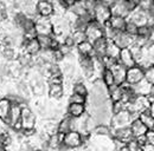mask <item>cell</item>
Instances as JSON below:
<instances>
[{
  "label": "cell",
  "instance_id": "cell-1",
  "mask_svg": "<svg viewBox=\"0 0 154 151\" xmlns=\"http://www.w3.org/2000/svg\"><path fill=\"white\" fill-rule=\"evenodd\" d=\"M36 122H37V119H36V114L33 113V111L26 104H23L21 105V114H20L21 130L25 133L35 131Z\"/></svg>",
  "mask_w": 154,
  "mask_h": 151
},
{
  "label": "cell",
  "instance_id": "cell-2",
  "mask_svg": "<svg viewBox=\"0 0 154 151\" xmlns=\"http://www.w3.org/2000/svg\"><path fill=\"white\" fill-rule=\"evenodd\" d=\"M84 143V138L82 137V135L77 131H69L68 133L63 135V139H62V148L64 149H69V150H75L79 149Z\"/></svg>",
  "mask_w": 154,
  "mask_h": 151
},
{
  "label": "cell",
  "instance_id": "cell-3",
  "mask_svg": "<svg viewBox=\"0 0 154 151\" xmlns=\"http://www.w3.org/2000/svg\"><path fill=\"white\" fill-rule=\"evenodd\" d=\"M110 17H112V12H110L109 6H107L103 1H96V5L94 7V12H93L94 21H96L100 25L103 26L108 22Z\"/></svg>",
  "mask_w": 154,
  "mask_h": 151
},
{
  "label": "cell",
  "instance_id": "cell-4",
  "mask_svg": "<svg viewBox=\"0 0 154 151\" xmlns=\"http://www.w3.org/2000/svg\"><path fill=\"white\" fill-rule=\"evenodd\" d=\"M84 34H85V38L89 43H95L96 40L101 39V38H104V32H103V26L100 25L96 21H90L85 30H84Z\"/></svg>",
  "mask_w": 154,
  "mask_h": 151
},
{
  "label": "cell",
  "instance_id": "cell-5",
  "mask_svg": "<svg viewBox=\"0 0 154 151\" xmlns=\"http://www.w3.org/2000/svg\"><path fill=\"white\" fill-rule=\"evenodd\" d=\"M35 20V31L37 36H52L54 26L50 18H43L37 16Z\"/></svg>",
  "mask_w": 154,
  "mask_h": 151
},
{
  "label": "cell",
  "instance_id": "cell-6",
  "mask_svg": "<svg viewBox=\"0 0 154 151\" xmlns=\"http://www.w3.org/2000/svg\"><path fill=\"white\" fill-rule=\"evenodd\" d=\"M141 80H143V69L135 65L131 69H127L126 71V80L125 83L129 86H134L139 84Z\"/></svg>",
  "mask_w": 154,
  "mask_h": 151
},
{
  "label": "cell",
  "instance_id": "cell-7",
  "mask_svg": "<svg viewBox=\"0 0 154 151\" xmlns=\"http://www.w3.org/2000/svg\"><path fill=\"white\" fill-rule=\"evenodd\" d=\"M134 39L135 37H131L125 32H115L110 40L115 44L120 50H122V49L131 47L133 45V43H134Z\"/></svg>",
  "mask_w": 154,
  "mask_h": 151
},
{
  "label": "cell",
  "instance_id": "cell-8",
  "mask_svg": "<svg viewBox=\"0 0 154 151\" xmlns=\"http://www.w3.org/2000/svg\"><path fill=\"white\" fill-rule=\"evenodd\" d=\"M112 133H113L114 139L123 143V144H127L129 141L133 139V135H132L129 126H123V128H119V129H115V130H112Z\"/></svg>",
  "mask_w": 154,
  "mask_h": 151
},
{
  "label": "cell",
  "instance_id": "cell-9",
  "mask_svg": "<svg viewBox=\"0 0 154 151\" xmlns=\"http://www.w3.org/2000/svg\"><path fill=\"white\" fill-rule=\"evenodd\" d=\"M117 63L120 65H122L125 69H131V67H133V66L136 65L134 58H133V55H132V52H131L129 49H122L120 51Z\"/></svg>",
  "mask_w": 154,
  "mask_h": 151
},
{
  "label": "cell",
  "instance_id": "cell-10",
  "mask_svg": "<svg viewBox=\"0 0 154 151\" xmlns=\"http://www.w3.org/2000/svg\"><path fill=\"white\" fill-rule=\"evenodd\" d=\"M52 14H54L52 1L40 0L37 2V16L43 18H50Z\"/></svg>",
  "mask_w": 154,
  "mask_h": 151
},
{
  "label": "cell",
  "instance_id": "cell-11",
  "mask_svg": "<svg viewBox=\"0 0 154 151\" xmlns=\"http://www.w3.org/2000/svg\"><path fill=\"white\" fill-rule=\"evenodd\" d=\"M112 73L114 76V80H115V85H122L125 84L126 80V71L127 69H125L122 65H120L119 63H116L115 65L110 69Z\"/></svg>",
  "mask_w": 154,
  "mask_h": 151
},
{
  "label": "cell",
  "instance_id": "cell-12",
  "mask_svg": "<svg viewBox=\"0 0 154 151\" xmlns=\"http://www.w3.org/2000/svg\"><path fill=\"white\" fill-rule=\"evenodd\" d=\"M126 22H127V19L122 18V17H119V16H112L107 25L114 31V32H123L125 30V26H126Z\"/></svg>",
  "mask_w": 154,
  "mask_h": 151
},
{
  "label": "cell",
  "instance_id": "cell-13",
  "mask_svg": "<svg viewBox=\"0 0 154 151\" xmlns=\"http://www.w3.org/2000/svg\"><path fill=\"white\" fill-rule=\"evenodd\" d=\"M129 129L132 131V135H133V138H139V137H142L145 136V133L147 132V128L141 123V120L139 118H136L134 120L131 122L129 124Z\"/></svg>",
  "mask_w": 154,
  "mask_h": 151
},
{
  "label": "cell",
  "instance_id": "cell-14",
  "mask_svg": "<svg viewBox=\"0 0 154 151\" xmlns=\"http://www.w3.org/2000/svg\"><path fill=\"white\" fill-rule=\"evenodd\" d=\"M85 111H87L85 104H69L68 105V116L72 119L84 116Z\"/></svg>",
  "mask_w": 154,
  "mask_h": 151
},
{
  "label": "cell",
  "instance_id": "cell-15",
  "mask_svg": "<svg viewBox=\"0 0 154 151\" xmlns=\"http://www.w3.org/2000/svg\"><path fill=\"white\" fill-rule=\"evenodd\" d=\"M24 47H25V53L30 55L31 57L38 56L40 53V47H39V44L37 41V38L24 40Z\"/></svg>",
  "mask_w": 154,
  "mask_h": 151
},
{
  "label": "cell",
  "instance_id": "cell-16",
  "mask_svg": "<svg viewBox=\"0 0 154 151\" xmlns=\"http://www.w3.org/2000/svg\"><path fill=\"white\" fill-rule=\"evenodd\" d=\"M11 106H12V103L6 97L0 98V120L4 122L5 124L7 123L8 114L11 111Z\"/></svg>",
  "mask_w": 154,
  "mask_h": 151
},
{
  "label": "cell",
  "instance_id": "cell-17",
  "mask_svg": "<svg viewBox=\"0 0 154 151\" xmlns=\"http://www.w3.org/2000/svg\"><path fill=\"white\" fill-rule=\"evenodd\" d=\"M106 47H107V39L101 38L93 43V50H94V56L95 58H102L106 56Z\"/></svg>",
  "mask_w": 154,
  "mask_h": 151
},
{
  "label": "cell",
  "instance_id": "cell-18",
  "mask_svg": "<svg viewBox=\"0 0 154 151\" xmlns=\"http://www.w3.org/2000/svg\"><path fill=\"white\" fill-rule=\"evenodd\" d=\"M71 130H72V118L66 116V117H64L63 119L59 120V123L57 124V133L65 135Z\"/></svg>",
  "mask_w": 154,
  "mask_h": 151
},
{
  "label": "cell",
  "instance_id": "cell-19",
  "mask_svg": "<svg viewBox=\"0 0 154 151\" xmlns=\"http://www.w3.org/2000/svg\"><path fill=\"white\" fill-rule=\"evenodd\" d=\"M77 51L81 55V57H93L94 56V50H93V44L89 43L88 40H84L83 43L77 45Z\"/></svg>",
  "mask_w": 154,
  "mask_h": 151
},
{
  "label": "cell",
  "instance_id": "cell-20",
  "mask_svg": "<svg viewBox=\"0 0 154 151\" xmlns=\"http://www.w3.org/2000/svg\"><path fill=\"white\" fill-rule=\"evenodd\" d=\"M122 93H123V89H122L121 85H114L110 89H108V97H109V100L112 103L121 102Z\"/></svg>",
  "mask_w": 154,
  "mask_h": 151
},
{
  "label": "cell",
  "instance_id": "cell-21",
  "mask_svg": "<svg viewBox=\"0 0 154 151\" xmlns=\"http://www.w3.org/2000/svg\"><path fill=\"white\" fill-rule=\"evenodd\" d=\"M120 49L116 46L115 44L112 41V40H108L107 39V47H106V56L110 59H114L117 61L119 59V55H120Z\"/></svg>",
  "mask_w": 154,
  "mask_h": 151
},
{
  "label": "cell",
  "instance_id": "cell-22",
  "mask_svg": "<svg viewBox=\"0 0 154 151\" xmlns=\"http://www.w3.org/2000/svg\"><path fill=\"white\" fill-rule=\"evenodd\" d=\"M64 94L63 84H50L49 85V96L55 99H60Z\"/></svg>",
  "mask_w": 154,
  "mask_h": 151
},
{
  "label": "cell",
  "instance_id": "cell-23",
  "mask_svg": "<svg viewBox=\"0 0 154 151\" xmlns=\"http://www.w3.org/2000/svg\"><path fill=\"white\" fill-rule=\"evenodd\" d=\"M101 77H102L101 81L103 83V85H104L107 89H110L112 86H114V85H115L114 76H113V73H112V71H110V70L104 69V70L101 72Z\"/></svg>",
  "mask_w": 154,
  "mask_h": 151
},
{
  "label": "cell",
  "instance_id": "cell-24",
  "mask_svg": "<svg viewBox=\"0 0 154 151\" xmlns=\"http://www.w3.org/2000/svg\"><path fill=\"white\" fill-rule=\"evenodd\" d=\"M72 93L78 94L81 97H88V89L83 81H77L72 86Z\"/></svg>",
  "mask_w": 154,
  "mask_h": 151
},
{
  "label": "cell",
  "instance_id": "cell-25",
  "mask_svg": "<svg viewBox=\"0 0 154 151\" xmlns=\"http://www.w3.org/2000/svg\"><path fill=\"white\" fill-rule=\"evenodd\" d=\"M70 36H71V38H72L74 45H76V46L78 45V44L83 43L84 40H87L84 32H83V31H79V30H74V31L70 33Z\"/></svg>",
  "mask_w": 154,
  "mask_h": 151
},
{
  "label": "cell",
  "instance_id": "cell-26",
  "mask_svg": "<svg viewBox=\"0 0 154 151\" xmlns=\"http://www.w3.org/2000/svg\"><path fill=\"white\" fill-rule=\"evenodd\" d=\"M123 32L127 33V34L131 36V37H136V34H137V26H136L135 24H133L132 21H128V20H127Z\"/></svg>",
  "mask_w": 154,
  "mask_h": 151
},
{
  "label": "cell",
  "instance_id": "cell-27",
  "mask_svg": "<svg viewBox=\"0 0 154 151\" xmlns=\"http://www.w3.org/2000/svg\"><path fill=\"white\" fill-rule=\"evenodd\" d=\"M110 126L108 125H103V124H98L96 128L94 129L95 135H98V136H109L110 135Z\"/></svg>",
  "mask_w": 154,
  "mask_h": 151
},
{
  "label": "cell",
  "instance_id": "cell-28",
  "mask_svg": "<svg viewBox=\"0 0 154 151\" xmlns=\"http://www.w3.org/2000/svg\"><path fill=\"white\" fill-rule=\"evenodd\" d=\"M143 79L149 83L151 85L154 84V67L151 66V67H147L143 70Z\"/></svg>",
  "mask_w": 154,
  "mask_h": 151
},
{
  "label": "cell",
  "instance_id": "cell-29",
  "mask_svg": "<svg viewBox=\"0 0 154 151\" xmlns=\"http://www.w3.org/2000/svg\"><path fill=\"white\" fill-rule=\"evenodd\" d=\"M87 98L85 97H81L78 94L71 93L69 97V104H85Z\"/></svg>",
  "mask_w": 154,
  "mask_h": 151
},
{
  "label": "cell",
  "instance_id": "cell-30",
  "mask_svg": "<svg viewBox=\"0 0 154 151\" xmlns=\"http://www.w3.org/2000/svg\"><path fill=\"white\" fill-rule=\"evenodd\" d=\"M126 147H127L128 151H142V147L135 141L134 138H133L132 141H129V142L126 144Z\"/></svg>",
  "mask_w": 154,
  "mask_h": 151
},
{
  "label": "cell",
  "instance_id": "cell-31",
  "mask_svg": "<svg viewBox=\"0 0 154 151\" xmlns=\"http://www.w3.org/2000/svg\"><path fill=\"white\" fill-rule=\"evenodd\" d=\"M18 61L21 66H26V65H30L31 61H32V57L27 53H23L20 55L19 58H18Z\"/></svg>",
  "mask_w": 154,
  "mask_h": 151
},
{
  "label": "cell",
  "instance_id": "cell-32",
  "mask_svg": "<svg viewBox=\"0 0 154 151\" xmlns=\"http://www.w3.org/2000/svg\"><path fill=\"white\" fill-rule=\"evenodd\" d=\"M145 141H146V145H154V130H147L145 133Z\"/></svg>",
  "mask_w": 154,
  "mask_h": 151
},
{
  "label": "cell",
  "instance_id": "cell-33",
  "mask_svg": "<svg viewBox=\"0 0 154 151\" xmlns=\"http://www.w3.org/2000/svg\"><path fill=\"white\" fill-rule=\"evenodd\" d=\"M2 55L6 59L12 60V59H14V50L12 47H5L2 51Z\"/></svg>",
  "mask_w": 154,
  "mask_h": 151
},
{
  "label": "cell",
  "instance_id": "cell-34",
  "mask_svg": "<svg viewBox=\"0 0 154 151\" xmlns=\"http://www.w3.org/2000/svg\"><path fill=\"white\" fill-rule=\"evenodd\" d=\"M115 151H128V149H127V147H126V145H122L121 148H119V149L115 150Z\"/></svg>",
  "mask_w": 154,
  "mask_h": 151
},
{
  "label": "cell",
  "instance_id": "cell-35",
  "mask_svg": "<svg viewBox=\"0 0 154 151\" xmlns=\"http://www.w3.org/2000/svg\"><path fill=\"white\" fill-rule=\"evenodd\" d=\"M0 151H7V149H6V148H4L2 145H0Z\"/></svg>",
  "mask_w": 154,
  "mask_h": 151
}]
</instances>
